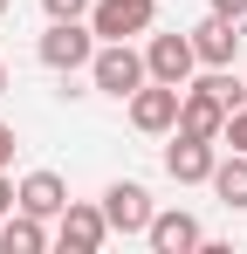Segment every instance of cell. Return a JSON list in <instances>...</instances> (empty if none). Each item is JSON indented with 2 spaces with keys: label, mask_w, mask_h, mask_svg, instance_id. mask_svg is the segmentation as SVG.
<instances>
[{
  "label": "cell",
  "mask_w": 247,
  "mask_h": 254,
  "mask_svg": "<svg viewBox=\"0 0 247 254\" xmlns=\"http://www.w3.org/2000/svg\"><path fill=\"white\" fill-rule=\"evenodd\" d=\"M213 14H234V21H241V14H247V0H213Z\"/></svg>",
  "instance_id": "obj_18"
},
{
  "label": "cell",
  "mask_w": 247,
  "mask_h": 254,
  "mask_svg": "<svg viewBox=\"0 0 247 254\" xmlns=\"http://www.w3.org/2000/svg\"><path fill=\"white\" fill-rule=\"evenodd\" d=\"M55 241L69 254H96L103 241H110V220H103V206H82V199H69V206L55 213Z\"/></svg>",
  "instance_id": "obj_7"
},
{
  "label": "cell",
  "mask_w": 247,
  "mask_h": 254,
  "mask_svg": "<svg viewBox=\"0 0 247 254\" xmlns=\"http://www.w3.org/2000/svg\"><path fill=\"white\" fill-rule=\"evenodd\" d=\"M151 21H158V0H96V7H89L96 42H130V35H151Z\"/></svg>",
  "instance_id": "obj_3"
},
{
  "label": "cell",
  "mask_w": 247,
  "mask_h": 254,
  "mask_svg": "<svg viewBox=\"0 0 247 254\" xmlns=\"http://www.w3.org/2000/svg\"><path fill=\"white\" fill-rule=\"evenodd\" d=\"M241 83H247V76H241Z\"/></svg>",
  "instance_id": "obj_22"
},
{
  "label": "cell",
  "mask_w": 247,
  "mask_h": 254,
  "mask_svg": "<svg viewBox=\"0 0 247 254\" xmlns=\"http://www.w3.org/2000/svg\"><path fill=\"white\" fill-rule=\"evenodd\" d=\"M0 96H7V62H0Z\"/></svg>",
  "instance_id": "obj_20"
},
{
  "label": "cell",
  "mask_w": 247,
  "mask_h": 254,
  "mask_svg": "<svg viewBox=\"0 0 247 254\" xmlns=\"http://www.w3.org/2000/svg\"><path fill=\"white\" fill-rule=\"evenodd\" d=\"M179 83H137L130 89V124L144 130V137H165V130L179 124Z\"/></svg>",
  "instance_id": "obj_5"
},
{
  "label": "cell",
  "mask_w": 247,
  "mask_h": 254,
  "mask_svg": "<svg viewBox=\"0 0 247 254\" xmlns=\"http://www.w3.org/2000/svg\"><path fill=\"white\" fill-rule=\"evenodd\" d=\"M234 48H241V21L234 14H206L199 28H192V55H199L206 69H227Z\"/></svg>",
  "instance_id": "obj_10"
},
{
  "label": "cell",
  "mask_w": 247,
  "mask_h": 254,
  "mask_svg": "<svg viewBox=\"0 0 247 254\" xmlns=\"http://www.w3.org/2000/svg\"><path fill=\"white\" fill-rule=\"evenodd\" d=\"M220 165V144L213 137H185V130H172V144H165V172L179 179V186H206Z\"/></svg>",
  "instance_id": "obj_6"
},
{
  "label": "cell",
  "mask_w": 247,
  "mask_h": 254,
  "mask_svg": "<svg viewBox=\"0 0 247 254\" xmlns=\"http://www.w3.org/2000/svg\"><path fill=\"white\" fill-rule=\"evenodd\" d=\"M14 158V124H0V165Z\"/></svg>",
  "instance_id": "obj_19"
},
{
  "label": "cell",
  "mask_w": 247,
  "mask_h": 254,
  "mask_svg": "<svg viewBox=\"0 0 247 254\" xmlns=\"http://www.w3.org/2000/svg\"><path fill=\"white\" fill-rule=\"evenodd\" d=\"M14 206L35 213V220H55V213L69 206V186H62V172H28L21 186H14Z\"/></svg>",
  "instance_id": "obj_11"
},
{
  "label": "cell",
  "mask_w": 247,
  "mask_h": 254,
  "mask_svg": "<svg viewBox=\"0 0 247 254\" xmlns=\"http://www.w3.org/2000/svg\"><path fill=\"white\" fill-rule=\"evenodd\" d=\"M35 55L48 62V69L76 76V69H89V55H96V28H82V21H48V35H41Z\"/></svg>",
  "instance_id": "obj_2"
},
{
  "label": "cell",
  "mask_w": 247,
  "mask_h": 254,
  "mask_svg": "<svg viewBox=\"0 0 247 254\" xmlns=\"http://www.w3.org/2000/svg\"><path fill=\"white\" fill-rule=\"evenodd\" d=\"M206 186H213V192H220L227 206H241V213H247V151H234V158H220Z\"/></svg>",
  "instance_id": "obj_14"
},
{
  "label": "cell",
  "mask_w": 247,
  "mask_h": 254,
  "mask_svg": "<svg viewBox=\"0 0 247 254\" xmlns=\"http://www.w3.org/2000/svg\"><path fill=\"white\" fill-rule=\"evenodd\" d=\"M151 213H158V206H151V192H144L137 179H117V186L103 192V220H110V234H144Z\"/></svg>",
  "instance_id": "obj_8"
},
{
  "label": "cell",
  "mask_w": 247,
  "mask_h": 254,
  "mask_svg": "<svg viewBox=\"0 0 247 254\" xmlns=\"http://www.w3.org/2000/svg\"><path fill=\"white\" fill-rule=\"evenodd\" d=\"M220 144L247 151V103H241V110H227V130H220Z\"/></svg>",
  "instance_id": "obj_16"
},
{
  "label": "cell",
  "mask_w": 247,
  "mask_h": 254,
  "mask_svg": "<svg viewBox=\"0 0 247 254\" xmlns=\"http://www.w3.org/2000/svg\"><path fill=\"white\" fill-rule=\"evenodd\" d=\"M172 130H185V137H213V144H220V130H227V103H220L206 83H185V96H179V124H172Z\"/></svg>",
  "instance_id": "obj_9"
},
{
  "label": "cell",
  "mask_w": 247,
  "mask_h": 254,
  "mask_svg": "<svg viewBox=\"0 0 247 254\" xmlns=\"http://www.w3.org/2000/svg\"><path fill=\"white\" fill-rule=\"evenodd\" d=\"M41 7H48V21H89L96 0H41Z\"/></svg>",
  "instance_id": "obj_15"
},
{
  "label": "cell",
  "mask_w": 247,
  "mask_h": 254,
  "mask_svg": "<svg viewBox=\"0 0 247 254\" xmlns=\"http://www.w3.org/2000/svg\"><path fill=\"white\" fill-rule=\"evenodd\" d=\"M192 69H199V55H192V35H151L144 42V76L151 83H192Z\"/></svg>",
  "instance_id": "obj_4"
},
{
  "label": "cell",
  "mask_w": 247,
  "mask_h": 254,
  "mask_svg": "<svg viewBox=\"0 0 247 254\" xmlns=\"http://www.w3.org/2000/svg\"><path fill=\"white\" fill-rule=\"evenodd\" d=\"M48 248V227H41L35 213H7V220H0V254H41Z\"/></svg>",
  "instance_id": "obj_13"
},
{
  "label": "cell",
  "mask_w": 247,
  "mask_h": 254,
  "mask_svg": "<svg viewBox=\"0 0 247 254\" xmlns=\"http://www.w3.org/2000/svg\"><path fill=\"white\" fill-rule=\"evenodd\" d=\"M89 83L103 89V96H130V89L137 83H151V76H144V55H137V48L130 42H96V55H89Z\"/></svg>",
  "instance_id": "obj_1"
},
{
  "label": "cell",
  "mask_w": 247,
  "mask_h": 254,
  "mask_svg": "<svg viewBox=\"0 0 247 254\" xmlns=\"http://www.w3.org/2000/svg\"><path fill=\"white\" fill-rule=\"evenodd\" d=\"M0 14H7V0H0Z\"/></svg>",
  "instance_id": "obj_21"
},
{
  "label": "cell",
  "mask_w": 247,
  "mask_h": 254,
  "mask_svg": "<svg viewBox=\"0 0 247 254\" xmlns=\"http://www.w3.org/2000/svg\"><path fill=\"white\" fill-rule=\"evenodd\" d=\"M7 213H14V179L0 172V220H7Z\"/></svg>",
  "instance_id": "obj_17"
},
{
  "label": "cell",
  "mask_w": 247,
  "mask_h": 254,
  "mask_svg": "<svg viewBox=\"0 0 247 254\" xmlns=\"http://www.w3.org/2000/svg\"><path fill=\"white\" fill-rule=\"evenodd\" d=\"M144 241H151V254H192L206 234H199V220H192V213H179V206H172V213H151Z\"/></svg>",
  "instance_id": "obj_12"
}]
</instances>
